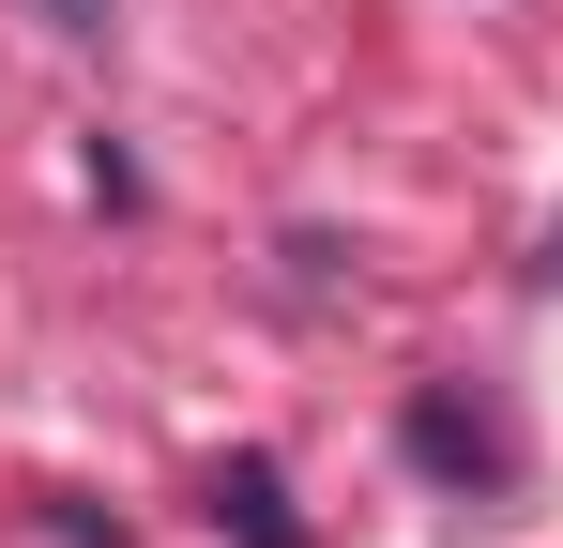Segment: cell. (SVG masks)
<instances>
[{"mask_svg": "<svg viewBox=\"0 0 563 548\" xmlns=\"http://www.w3.org/2000/svg\"><path fill=\"white\" fill-rule=\"evenodd\" d=\"M213 534H244V548H305V503H289V472L275 457H213Z\"/></svg>", "mask_w": 563, "mask_h": 548, "instance_id": "6da1fadb", "label": "cell"}, {"mask_svg": "<svg viewBox=\"0 0 563 548\" xmlns=\"http://www.w3.org/2000/svg\"><path fill=\"white\" fill-rule=\"evenodd\" d=\"M396 442H411V472H442V487H487V472H503V442L457 412V381H427V396L396 412Z\"/></svg>", "mask_w": 563, "mask_h": 548, "instance_id": "7a4b0ae2", "label": "cell"}, {"mask_svg": "<svg viewBox=\"0 0 563 548\" xmlns=\"http://www.w3.org/2000/svg\"><path fill=\"white\" fill-rule=\"evenodd\" d=\"M31 31H107V0H15Z\"/></svg>", "mask_w": 563, "mask_h": 548, "instance_id": "3957f363", "label": "cell"}]
</instances>
